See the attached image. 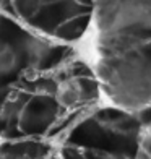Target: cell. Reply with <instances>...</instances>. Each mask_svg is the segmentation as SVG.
<instances>
[{"mask_svg": "<svg viewBox=\"0 0 151 159\" xmlns=\"http://www.w3.org/2000/svg\"><path fill=\"white\" fill-rule=\"evenodd\" d=\"M104 159H128V157L124 154H106Z\"/></svg>", "mask_w": 151, "mask_h": 159, "instance_id": "cell-1", "label": "cell"}, {"mask_svg": "<svg viewBox=\"0 0 151 159\" xmlns=\"http://www.w3.org/2000/svg\"><path fill=\"white\" fill-rule=\"evenodd\" d=\"M3 143V138H2V136H0V144H2Z\"/></svg>", "mask_w": 151, "mask_h": 159, "instance_id": "cell-2", "label": "cell"}]
</instances>
